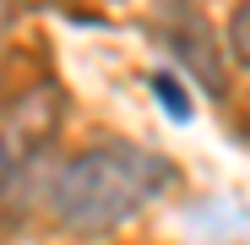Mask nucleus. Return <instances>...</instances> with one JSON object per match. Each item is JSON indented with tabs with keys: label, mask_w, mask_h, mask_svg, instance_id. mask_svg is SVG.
<instances>
[{
	"label": "nucleus",
	"mask_w": 250,
	"mask_h": 245,
	"mask_svg": "<svg viewBox=\"0 0 250 245\" xmlns=\"http://www.w3.org/2000/svg\"><path fill=\"white\" fill-rule=\"evenodd\" d=\"M229 55L239 71H250V0H234L229 11Z\"/></svg>",
	"instance_id": "nucleus-3"
},
{
	"label": "nucleus",
	"mask_w": 250,
	"mask_h": 245,
	"mask_svg": "<svg viewBox=\"0 0 250 245\" xmlns=\"http://www.w3.org/2000/svg\"><path fill=\"white\" fill-rule=\"evenodd\" d=\"M6 27H11V0H0V38H6Z\"/></svg>",
	"instance_id": "nucleus-5"
},
{
	"label": "nucleus",
	"mask_w": 250,
	"mask_h": 245,
	"mask_svg": "<svg viewBox=\"0 0 250 245\" xmlns=\"http://www.w3.org/2000/svg\"><path fill=\"white\" fill-rule=\"evenodd\" d=\"M174 191V163L136 142H98L55 175L49 213L71 234H109Z\"/></svg>",
	"instance_id": "nucleus-1"
},
{
	"label": "nucleus",
	"mask_w": 250,
	"mask_h": 245,
	"mask_svg": "<svg viewBox=\"0 0 250 245\" xmlns=\"http://www.w3.org/2000/svg\"><path fill=\"white\" fill-rule=\"evenodd\" d=\"M65 120V93L60 88H33L11 109H0V191H11L44 153Z\"/></svg>",
	"instance_id": "nucleus-2"
},
{
	"label": "nucleus",
	"mask_w": 250,
	"mask_h": 245,
	"mask_svg": "<svg viewBox=\"0 0 250 245\" xmlns=\"http://www.w3.org/2000/svg\"><path fill=\"white\" fill-rule=\"evenodd\" d=\"M147 88H152V93H158L163 104H169V114H174V120H190V98H185V93L174 88V82H169V76H152V82H147Z\"/></svg>",
	"instance_id": "nucleus-4"
}]
</instances>
